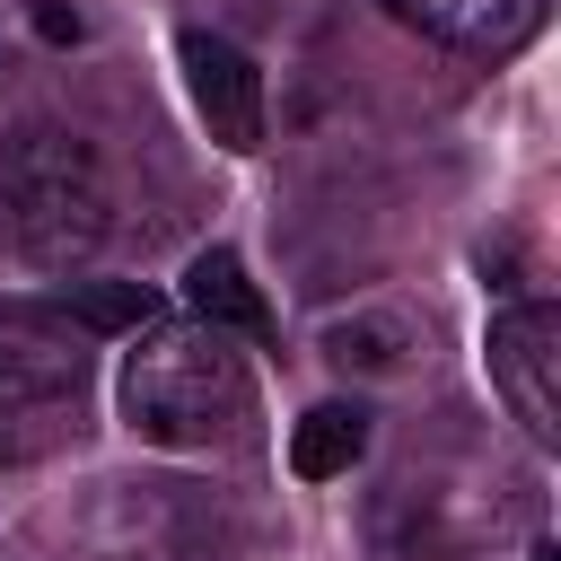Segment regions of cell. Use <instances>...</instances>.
<instances>
[{
  "mask_svg": "<svg viewBox=\"0 0 561 561\" xmlns=\"http://www.w3.org/2000/svg\"><path fill=\"white\" fill-rule=\"evenodd\" d=\"M61 316L96 342V333H140V324H158V289L149 280H70L61 289Z\"/></svg>",
  "mask_w": 561,
  "mask_h": 561,
  "instance_id": "30bf717a",
  "label": "cell"
},
{
  "mask_svg": "<svg viewBox=\"0 0 561 561\" xmlns=\"http://www.w3.org/2000/svg\"><path fill=\"white\" fill-rule=\"evenodd\" d=\"M491 386L535 447H561V307L517 298L491 316Z\"/></svg>",
  "mask_w": 561,
  "mask_h": 561,
  "instance_id": "277c9868",
  "label": "cell"
},
{
  "mask_svg": "<svg viewBox=\"0 0 561 561\" xmlns=\"http://www.w3.org/2000/svg\"><path fill=\"white\" fill-rule=\"evenodd\" d=\"M123 421L149 447H228L254 412V377L245 351L210 324H140L131 359H123Z\"/></svg>",
  "mask_w": 561,
  "mask_h": 561,
  "instance_id": "6da1fadb",
  "label": "cell"
},
{
  "mask_svg": "<svg viewBox=\"0 0 561 561\" xmlns=\"http://www.w3.org/2000/svg\"><path fill=\"white\" fill-rule=\"evenodd\" d=\"M535 561H561V552H552V543H535Z\"/></svg>",
  "mask_w": 561,
  "mask_h": 561,
  "instance_id": "7c38bea8",
  "label": "cell"
},
{
  "mask_svg": "<svg viewBox=\"0 0 561 561\" xmlns=\"http://www.w3.org/2000/svg\"><path fill=\"white\" fill-rule=\"evenodd\" d=\"M412 351H421V324L403 307H359V316H333L324 324V359L333 368H359V377H394Z\"/></svg>",
  "mask_w": 561,
  "mask_h": 561,
  "instance_id": "ba28073f",
  "label": "cell"
},
{
  "mask_svg": "<svg viewBox=\"0 0 561 561\" xmlns=\"http://www.w3.org/2000/svg\"><path fill=\"white\" fill-rule=\"evenodd\" d=\"M359 456H368V412L359 403H316L289 430V473L298 482H342Z\"/></svg>",
  "mask_w": 561,
  "mask_h": 561,
  "instance_id": "9c48e42d",
  "label": "cell"
},
{
  "mask_svg": "<svg viewBox=\"0 0 561 561\" xmlns=\"http://www.w3.org/2000/svg\"><path fill=\"white\" fill-rule=\"evenodd\" d=\"M386 18H403V26H421L430 44H456V53H517V44H535V26H543V0H386Z\"/></svg>",
  "mask_w": 561,
  "mask_h": 561,
  "instance_id": "8992f818",
  "label": "cell"
},
{
  "mask_svg": "<svg viewBox=\"0 0 561 561\" xmlns=\"http://www.w3.org/2000/svg\"><path fill=\"white\" fill-rule=\"evenodd\" d=\"M175 61H184V88H193V114L219 149H263V70L245 44L210 35V26H184L175 35Z\"/></svg>",
  "mask_w": 561,
  "mask_h": 561,
  "instance_id": "5b68a950",
  "label": "cell"
},
{
  "mask_svg": "<svg viewBox=\"0 0 561 561\" xmlns=\"http://www.w3.org/2000/svg\"><path fill=\"white\" fill-rule=\"evenodd\" d=\"M184 307H193V324H210L228 342H272V307H263V289L245 280V263L228 245H202L184 263Z\"/></svg>",
  "mask_w": 561,
  "mask_h": 561,
  "instance_id": "52a82bcc",
  "label": "cell"
},
{
  "mask_svg": "<svg viewBox=\"0 0 561 561\" xmlns=\"http://www.w3.org/2000/svg\"><path fill=\"white\" fill-rule=\"evenodd\" d=\"M88 421V333L61 307H0V465H44Z\"/></svg>",
  "mask_w": 561,
  "mask_h": 561,
  "instance_id": "3957f363",
  "label": "cell"
},
{
  "mask_svg": "<svg viewBox=\"0 0 561 561\" xmlns=\"http://www.w3.org/2000/svg\"><path fill=\"white\" fill-rule=\"evenodd\" d=\"M0 237L35 263V272H70L88 263L105 237H114V184H105V158L61 131V123H35L0 149Z\"/></svg>",
  "mask_w": 561,
  "mask_h": 561,
  "instance_id": "7a4b0ae2",
  "label": "cell"
},
{
  "mask_svg": "<svg viewBox=\"0 0 561 561\" xmlns=\"http://www.w3.org/2000/svg\"><path fill=\"white\" fill-rule=\"evenodd\" d=\"M35 35H44V44H79V9L44 0V9H35Z\"/></svg>",
  "mask_w": 561,
  "mask_h": 561,
  "instance_id": "8fae6325",
  "label": "cell"
}]
</instances>
